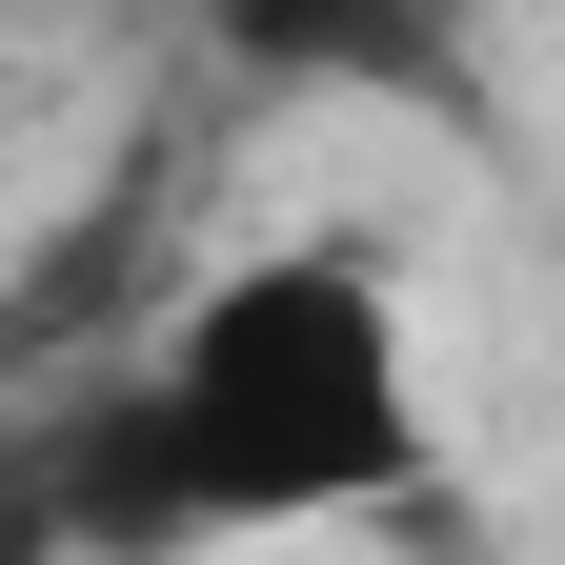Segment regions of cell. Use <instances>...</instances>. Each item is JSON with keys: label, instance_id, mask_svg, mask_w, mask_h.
Masks as SVG:
<instances>
[{"label": "cell", "instance_id": "obj_2", "mask_svg": "<svg viewBox=\"0 0 565 565\" xmlns=\"http://www.w3.org/2000/svg\"><path fill=\"white\" fill-rule=\"evenodd\" d=\"M202 41L263 102H484L445 0H202Z\"/></svg>", "mask_w": 565, "mask_h": 565}, {"label": "cell", "instance_id": "obj_1", "mask_svg": "<svg viewBox=\"0 0 565 565\" xmlns=\"http://www.w3.org/2000/svg\"><path fill=\"white\" fill-rule=\"evenodd\" d=\"M343 505H424V364L384 243L223 263L121 384H61L21 465L41 565H182L223 525H343Z\"/></svg>", "mask_w": 565, "mask_h": 565}]
</instances>
